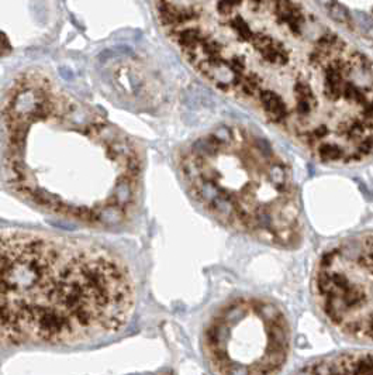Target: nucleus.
Masks as SVG:
<instances>
[{
    "label": "nucleus",
    "mask_w": 373,
    "mask_h": 375,
    "mask_svg": "<svg viewBox=\"0 0 373 375\" xmlns=\"http://www.w3.org/2000/svg\"><path fill=\"white\" fill-rule=\"evenodd\" d=\"M208 84L325 164L373 155V64L300 0H157Z\"/></svg>",
    "instance_id": "f257e3e1"
},
{
    "label": "nucleus",
    "mask_w": 373,
    "mask_h": 375,
    "mask_svg": "<svg viewBox=\"0 0 373 375\" xmlns=\"http://www.w3.org/2000/svg\"><path fill=\"white\" fill-rule=\"evenodd\" d=\"M3 177L46 212L114 226L135 208L141 154L119 127L40 71L12 84L2 106Z\"/></svg>",
    "instance_id": "f03ea898"
},
{
    "label": "nucleus",
    "mask_w": 373,
    "mask_h": 375,
    "mask_svg": "<svg viewBox=\"0 0 373 375\" xmlns=\"http://www.w3.org/2000/svg\"><path fill=\"white\" fill-rule=\"evenodd\" d=\"M134 306L130 271L108 249L0 230V350L92 342L123 329Z\"/></svg>",
    "instance_id": "7ed1b4c3"
},
{
    "label": "nucleus",
    "mask_w": 373,
    "mask_h": 375,
    "mask_svg": "<svg viewBox=\"0 0 373 375\" xmlns=\"http://www.w3.org/2000/svg\"><path fill=\"white\" fill-rule=\"evenodd\" d=\"M179 171L199 206L225 227L283 250L303 243L304 222L292 169L256 131L219 126L182 150Z\"/></svg>",
    "instance_id": "20e7f679"
},
{
    "label": "nucleus",
    "mask_w": 373,
    "mask_h": 375,
    "mask_svg": "<svg viewBox=\"0 0 373 375\" xmlns=\"http://www.w3.org/2000/svg\"><path fill=\"white\" fill-rule=\"evenodd\" d=\"M203 350L210 368L219 374H275L289 357V322L274 302L235 299L208 325Z\"/></svg>",
    "instance_id": "39448f33"
},
{
    "label": "nucleus",
    "mask_w": 373,
    "mask_h": 375,
    "mask_svg": "<svg viewBox=\"0 0 373 375\" xmlns=\"http://www.w3.org/2000/svg\"><path fill=\"white\" fill-rule=\"evenodd\" d=\"M313 294L334 329L373 343V233L343 238L321 256Z\"/></svg>",
    "instance_id": "423d86ee"
},
{
    "label": "nucleus",
    "mask_w": 373,
    "mask_h": 375,
    "mask_svg": "<svg viewBox=\"0 0 373 375\" xmlns=\"http://www.w3.org/2000/svg\"><path fill=\"white\" fill-rule=\"evenodd\" d=\"M332 27L373 47V0H306Z\"/></svg>",
    "instance_id": "0eeeda50"
},
{
    "label": "nucleus",
    "mask_w": 373,
    "mask_h": 375,
    "mask_svg": "<svg viewBox=\"0 0 373 375\" xmlns=\"http://www.w3.org/2000/svg\"><path fill=\"white\" fill-rule=\"evenodd\" d=\"M304 374H373V352H351L314 360L303 367Z\"/></svg>",
    "instance_id": "6e6552de"
},
{
    "label": "nucleus",
    "mask_w": 373,
    "mask_h": 375,
    "mask_svg": "<svg viewBox=\"0 0 373 375\" xmlns=\"http://www.w3.org/2000/svg\"><path fill=\"white\" fill-rule=\"evenodd\" d=\"M8 50H9V44L6 41V37L3 36V34H0V54Z\"/></svg>",
    "instance_id": "1a4fd4ad"
}]
</instances>
